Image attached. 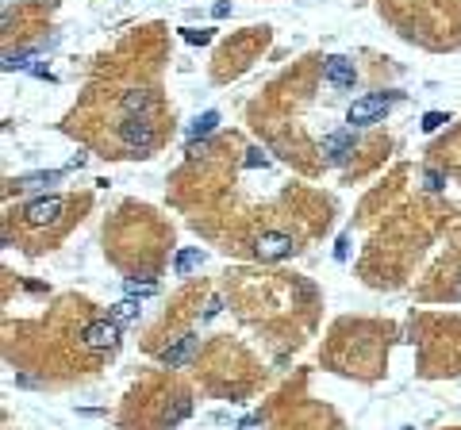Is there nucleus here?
I'll return each instance as SVG.
<instances>
[{
    "mask_svg": "<svg viewBox=\"0 0 461 430\" xmlns=\"http://www.w3.org/2000/svg\"><path fill=\"white\" fill-rule=\"evenodd\" d=\"M208 262V254L200 250V246H185V250H177L173 254V277H188V273H197L200 265Z\"/></svg>",
    "mask_w": 461,
    "mask_h": 430,
    "instance_id": "10",
    "label": "nucleus"
},
{
    "mask_svg": "<svg viewBox=\"0 0 461 430\" xmlns=\"http://www.w3.org/2000/svg\"><path fill=\"white\" fill-rule=\"evenodd\" d=\"M58 181H62V169H42V173L16 177V188H20V192H47V188L58 185Z\"/></svg>",
    "mask_w": 461,
    "mask_h": 430,
    "instance_id": "9",
    "label": "nucleus"
},
{
    "mask_svg": "<svg viewBox=\"0 0 461 430\" xmlns=\"http://www.w3.org/2000/svg\"><path fill=\"white\" fill-rule=\"evenodd\" d=\"M85 162H88V154H81V150H77V154H73V157H69V166H73V169H81V166H85Z\"/></svg>",
    "mask_w": 461,
    "mask_h": 430,
    "instance_id": "24",
    "label": "nucleus"
},
{
    "mask_svg": "<svg viewBox=\"0 0 461 430\" xmlns=\"http://www.w3.org/2000/svg\"><path fill=\"white\" fill-rule=\"evenodd\" d=\"M119 142H123L135 157H147L150 147H154V123H150V116H123V123H119Z\"/></svg>",
    "mask_w": 461,
    "mask_h": 430,
    "instance_id": "2",
    "label": "nucleus"
},
{
    "mask_svg": "<svg viewBox=\"0 0 461 430\" xmlns=\"http://www.w3.org/2000/svg\"><path fill=\"white\" fill-rule=\"evenodd\" d=\"M127 296H135V300H150V296H158V284L154 281H127Z\"/></svg>",
    "mask_w": 461,
    "mask_h": 430,
    "instance_id": "15",
    "label": "nucleus"
},
{
    "mask_svg": "<svg viewBox=\"0 0 461 430\" xmlns=\"http://www.w3.org/2000/svg\"><path fill=\"white\" fill-rule=\"evenodd\" d=\"M119 327H123V322H116L112 315H108V319H92L85 331H81V346H85V350H92V353L112 350V346L119 342Z\"/></svg>",
    "mask_w": 461,
    "mask_h": 430,
    "instance_id": "3",
    "label": "nucleus"
},
{
    "mask_svg": "<svg viewBox=\"0 0 461 430\" xmlns=\"http://www.w3.org/2000/svg\"><path fill=\"white\" fill-rule=\"evenodd\" d=\"M423 188H427V192H442V188H446V173H442V169H427V173H423Z\"/></svg>",
    "mask_w": 461,
    "mask_h": 430,
    "instance_id": "17",
    "label": "nucleus"
},
{
    "mask_svg": "<svg viewBox=\"0 0 461 430\" xmlns=\"http://www.w3.org/2000/svg\"><path fill=\"white\" fill-rule=\"evenodd\" d=\"M323 81L334 88H353V81H358V69H353L350 58H342V54H331V58L323 62Z\"/></svg>",
    "mask_w": 461,
    "mask_h": 430,
    "instance_id": "8",
    "label": "nucleus"
},
{
    "mask_svg": "<svg viewBox=\"0 0 461 430\" xmlns=\"http://www.w3.org/2000/svg\"><path fill=\"white\" fill-rule=\"evenodd\" d=\"M458 300H461V284H458Z\"/></svg>",
    "mask_w": 461,
    "mask_h": 430,
    "instance_id": "25",
    "label": "nucleus"
},
{
    "mask_svg": "<svg viewBox=\"0 0 461 430\" xmlns=\"http://www.w3.org/2000/svg\"><path fill=\"white\" fill-rule=\"evenodd\" d=\"M262 422V411H254V415H246L242 422H238V430H250V427H258Z\"/></svg>",
    "mask_w": 461,
    "mask_h": 430,
    "instance_id": "23",
    "label": "nucleus"
},
{
    "mask_svg": "<svg viewBox=\"0 0 461 430\" xmlns=\"http://www.w3.org/2000/svg\"><path fill=\"white\" fill-rule=\"evenodd\" d=\"M197 350H200L197 334H181V338H173V342L162 350V365H166V369H185V365L197 357Z\"/></svg>",
    "mask_w": 461,
    "mask_h": 430,
    "instance_id": "7",
    "label": "nucleus"
},
{
    "mask_svg": "<svg viewBox=\"0 0 461 430\" xmlns=\"http://www.w3.org/2000/svg\"><path fill=\"white\" fill-rule=\"evenodd\" d=\"M396 100H400V92H365V97H358L350 108H346V123H353V127H369V123H377Z\"/></svg>",
    "mask_w": 461,
    "mask_h": 430,
    "instance_id": "1",
    "label": "nucleus"
},
{
    "mask_svg": "<svg viewBox=\"0 0 461 430\" xmlns=\"http://www.w3.org/2000/svg\"><path fill=\"white\" fill-rule=\"evenodd\" d=\"M219 312H223V300H219V296H212V300H208V307H204V315H200V322H212Z\"/></svg>",
    "mask_w": 461,
    "mask_h": 430,
    "instance_id": "20",
    "label": "nucleus"
},
{
    "mask_svg": "<svg viewBox=\"0 0 461 430\" xmlns=\"http://www.w3.org/2000/svg\"><path fill=\"white\" fill-rule=\"evenodd\" d=\"M346 254H350V238L338 235V242H334V257H338V262H346Z\"/></svg>",
    "mask_w": 461,
    "mask_h": 430,
    "instance_id": "21",
    "label": "nucleus"
},
{
    "mask_svg": "<svg viewBox=\"0 0 461 430\" xmlns=\"http://www.w3.org/2000/svg\"><path fill=\"white\" fill-rule=\"evenodd\" d=\"M403 430H415V427H403Z\"/></svg>",
    "mask_w": 461,
    "mask_h": 430,
    "instance_id": "26",
    "label": "nucleus"
},
{
    "mask_svg": "<svg viewBox=\"0 0 461 430\" xmlns=\"http://www.w3.org/2000/svg\"><path fill=\"white\" fill-rule=\"evenodd\" d=\"M62 196H39V200H31L27 207H23V219H27V227H50L62 219Z\"/></svg>",
    "mask_w": 461,
    "mask_h": 430,
    "instance_id": "5",
    "label": "nucleus"
},
{
    "mask_svg": "<svg viewBox=\"0 0 461 430\" xmlns=\"http://www.w3.org/2000/svg\"><path fill=\"white\" fill-rule=\"evenodd\" d=\"M188 411H192V403H188V400H177L173 407L162 415V427H177L181 419H188Z\"/></svg>",
    "mask_w": 461,
    "mask_h": 430,
    "instance_id": "14",
    "label": "nucleus"
},
{
    "mask_svg": "<svg viewBox=\"0 0 461 430\" xmlns=\"http://www.w3.org/2000/svg\"><path fill=\"white\" fill-rule=\"evenodd\" d=\"M150 108H154V97H150L147 88H131V92H123V112H127V116H147Z\"/></svg>",
    "mask_w": 461,
    "mask_h": 430,
    "instance_id": "12",
    "label": "nucleus"
},
{
    "mask_svg": "<svg viewBox=\"0 0 461 430\" xmlns=\"http://www.w3.org/2000/svg\"><path fill=\"white\" fill-rule=\"evenodd\" d=\"M353 147H358V131L346 127V131H334V135L323 138V157L331 162V166H346L353 154Z\"/></svg>",
    "mask_w": 461,
    "mask_h": 430,
    "instance_id": "6",
    "label": "nucleus"
},
{
    "mask_svg": "<svg viewBox=\"0 0 461 430\" xmlns=\"http://www.w3.org/2000/svg\"><path fill=\"white\" fill-rule=\"evenodd\" d=\"M296 250V238L285 235V231H262V235L254 238V254L262 257V262H281V257H288Z\"/></svg>",
    "mask_w": 461,
    "mask_h": 430,
    "instance_id": "4",
    "label": "nucleus"
},
{
    "mask_svg": "<svg viewBox=\"0 0 461 430\" xmlns=\"http://www.w3.org/2000/svg\"><path fill=\"white\" fill-rule=\"evenodd\" d=\"M181 39L192 42V47H204V42H212V31H197V27H185L181 31Z\"/></svg>",
    "mask_w": 461,
    "mask_h": 430,
    "instance_id": "19",
    "label": "nucleus"
},
{
    "mask_svg": "<svg viewBox=\"0 0 461 430\" xmlns=\"http://www.w3.org/2000/svg\"><path fill=\"white\" fill-rule=\"evenodd\" d=\"M446 123H450V116H446V112H427V116H423V131H427V135H434V131L446 127Z\"/></svg>",
    "mask_w": 461,
    "mask_h": 430,
    "instance_id": "18",
    "label": "nucleus"
},
{
    "mask_svg": "<svg viewBox=\"0 0 461 430\" xmlns=\"http://www.w3.org/2000/svg\"><path fill=\"white\" fill-rule=\"evenodd\" d=\"M216 127H219V112H204V116H197L192 123H188V131H185L188 147H192L197 138H208V135H212Z\"/></svg>",
    "mask_w": 461,
    "mask_h": 430,
    "instance_id": "11",
    "label": "nucleus"
},
{
    "mask_svg": "<svg viewBox=\"0 0 461 430\" xmlns=\"http://www.w3.org/2000/svg\"><path fill=\"white\" fill-rule=\"evenodd\" d=\"M242 166L246 169H269V154H265L262 147H250V150H246V157H242Z\"/></svg>",
    "mask_w": 461,
    "mask_h": 430,
    "instance_id": "16",
    "label": "nucleus"
},
{
    "mask_svg": "<svg viewBox=\"0 0 461 430\" xmlns=\"http://www.w3.org/2000/svg\"><path fill=\"white\" fill-rule=\"evenodd\" d=\"M212 16H216V20H227V16H231V0H219L216 8H212Z\"/></svg>",
    "mask_w": 461,
    "mask_h": 430,
    "instance_id": "22",
    "label": "nucleus"
},
{
    "mask_svg": "<svg viewBox=\"0 0 461 430\" xmlns=\"http://www.w3.org/2000/svg\"><path fill=\"white\" fill-rule=\"evenodd\" d=\"M138 312H142V307H138L135 296H123V300L112 307V319H116V322H131V319H138Z\"/></svg>",
    "mask_w": 461,
    "mask_h": 430,
    "instance_id": "13",
    "label": "nucleus"
}]
</instances>
